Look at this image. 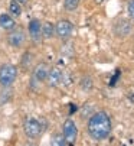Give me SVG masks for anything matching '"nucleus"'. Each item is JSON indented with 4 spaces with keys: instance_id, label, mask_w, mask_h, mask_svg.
Segmentation results:
<instances>
[{
    "instance_id": "nucleus-1",
    "label": "nucleus",
    "mask_w": 134,
    "mask_h": 146,
    "mask_svg": "<svg viewBox=\"0 0 134 146\" xmlns=\"http://www.w3.org/2000/svg\"><path fill=\"white\" fill-rule=\"evenodd\" d=\"M113 130V124H111V119L105 111H97L88 117L86 123V132L91 136V139L101 142L105 140Z\"/></svg>"
},
{
    "instance_id": "nucleus-2",
    "label": "nucleus",
    "mask_w": 134,
    "mask_h": 146,
    "mask_svg": "<svg viewBox=\"0 0 134 146\" xmlns=\"http://www.w3.org/2000/svg\"><path fill=\"white\" fill-rule=\"evenodd\" d=\"M46 127V123H45L42 119H36V117H26L23 121V130L25 135L29 139H38Z\"/></svg>"
},
{
    "instance_id": "nucleus-3",
    "label": "nucleus",
    "mask_w": 134,
    "mask_h": 146,
    "mask_svg": "<svg viewBox=\"0 0 134 146\" xmlns=\"http://www.w3.org/2000/svg\"><path fill=\"white\" fill-rule=\"evenodd\" d=\"M17 77V68L12 64H3L0 67V86L9 88Z\"/></svg>"
},
{
    "instance_id": "nucleus-4",
    "label": "nucleus",
    "mask_w": 134,
    "mask_h": 146,
    "mask_svg": "<svg viewBox=\"0 0 134 146\" xmlns=\"http://www.w3.org/2000/svg\"><path fill=\"white\" fill-rule=\"evenodd\" d=\"M62 135L66 140V145H74L78 137V129L72 119H66L62 126Z\"/></svg>"
},
{
    "instance_id": "nucleus-5",
    "label": "nucleus",
    "mask_w": 134,
    "mask_h": 146,
    "mask_svg": "<svg viewBox=\"0 0 134 146\" xmlns=\"http://www.w3.org/2000/svg\"><path fill=\"white\" fill-rule=\"evenodd\" d=\"M72 32H74L72 22H69V20H66V19H62V20H59V22H56V25H55V33H56V36L59 39L68 40L72 36Z\"/></svg>"
},
{
    "instance_id": "nucleus-6",
    "label": "nucleus",
    "mask_w": 134,
    "mask_h": 146,
    "mask_svg": "<svg viewBox=\"0 0 134 146\" xmlns=\"http://www.w3.org/2000/svg\"><path fill=\"white\" fill-rule=\"evenodd\" d=\"M114 33L120 38H124L127 36L130 32H131V23L128 22L127 19H118L117 22L114 23Z\"/></svg>"
},
{
    "instance_id": "nucleus-7",
    "label": "nucleus",
    "mask_w": 134,
    "mask_h": 146,
    "mask_svg": "<svg viewBox=\"0 0 134 146\" xmlns=\"http://www.w3.org/2000/svg\"><path fill=\"white\" fill-rule=\"evenodd\" d=\"M7 44L13 48H20L25 44V33L23 31H12L7 35Z\"/></svg>"
},
{
    "instance_id": "nucleus-8",
    "label": "nucleus",
    "mask_w": 134,
    "mask_h": 146,
    "mask_svg": "<svg viewBox=\"0 0 134 146\" xmlns=\"http://www.w3.org/2000/svg\"><path fill=\"white\" fill-rule=\"evenodd\" d=\"M29 36L32 40H35V42H39V40L42 39V23L39 22L38 19H32L30 23H29Z\"/></svg>"
},
{
    "instance_id": "nucleus-9",
    "label": "nucleus",
    "mask_w": 134,
    "mask_h": 146,
    "mask_svg": "<svg viewBox=\"0 0 134 146\" xmlns=\"http://www.w3.org/2000/svg\"><path fill=\"white\" fill-rule=\"evenodd\" d=\"M49 65L45 64V62H39V64L33 68V78L39 82H43L45 80L48 78V74H49Z\"/></svg>"
},
{
    "instance_id": "nucleus-10",
    "label": "nucleus",
    "mask_w": 134,
    "mask_h": 146,
    "mask_svg": "<svg viewBox=\"0 0 134 146\" xmlns=\"http://www.w3.org/2000/svg\"><path fill=\"white\" fill-rule=\"evenodd\" d=\"M62 77H63V74H62V71H61L58 67L51 68V70H49V74H48V78H46L49 87H56V86H59L61 82H62Z\"/></svg>"
},
{
    "instance_id": "nucleus-11",
    "label": "nucleus",
    "mask_w": 134,
    "mask_h": 146,
    "mask_svg": "<svg viewBox=\"0 0 134 146\" xmlns=\"http://www.w3.org/2000/svg\"><path fill=\"white\" fill-rule=\"evenodd\" d=\"M16 26V22H15V19L7 15V13H2L0 15V28L5 29V31H13Z\"/></svg>"
},
{
    "instance_id": "nucleus-12",
    "label": "nucleus",
    "mask_w": 134,
    "mask_h": 146,
    "mask_svg": "<svg viewBox=\"0 0 134 146\" xmlns=\"http://www.w3.org/2000/svg\"><path fill=\"white\" fill-rule=\"evenodd\" d=\"M55 35V25L51 22H45L42 25V38L43 39H51Z\"/></svg>"
},
{
    "instance_id": "nucleus-13",
    "label": "nucleus",
    "mask_w": 134,
    "mask_h": 146,
    "mask_svg": "<svg viewBox=\"0 0 134 146\" xmlns=\"http://www.w3.org/2000/svg\"><path fill=\"white\" fill-rule=\"evenodd\" d=\"M9 13L13 15V16H20V13H22V6H20V3H17L16 0L10 2V5H9Z\"/></svg>"
},
{
    "instance_id": "nucleus-14",
    "label": "nucleus",
    "mask_w": 134,
    "mask_h": 146,
    "mask_svg": "<svg viewBox=\"0 0 134 146\" xmlns=\"http://www.w3.org/2000/svg\"><path fill=\"white\" fill-rule=\"evenodd\" d=\"M79 6V0H63V7L68 12H74Z\"/></svg>"
},
{
    "instance_id": "nucleus-15",
    "label": "nucleus",
    "mask_w": 134,
    "mask_h": 146,
    "mask_svg": "<svg viewBox=\"0 0 134 146\" xmlns=\"http://www.w3.org/2000/svg\"><path fill=\"white\" fill-rule=\"evenodd\" d=\"M52 145H58V146H65L66 145V140L63 137V135H55L52 137Z\"/></svg>"
},
{
    "instance_id": "nucleus-16",
    "label": "nucleus",
    "mask_w": 134,
    "mask_h": 146,
    "mask_svg": "<svg viewBox=\"0 0 134 146\" xmlns=\"http://www.w3.org/2000/svg\"><path fill=\"white\" fill-rule=\"evenodd\" d=\"M81 87H82L84 90H91V88H92V78H89V77L82 78V81H81Z\"/></svg>"
},
{
    "instance_id": "nucleus-17",
    "label": "nucleus",
    "mask_w": 134,
    "mask_h": 146,
    "mask_svg": "<svg viewBox=\"0 0 134 146\" xmlns=\"http://www.w3.org/2000/svg\"><path fill=\"white\" fill-rule=\"evenodd\" d=\"M128 13H130V17L134 20V0H130L128 2Z\"/></svg>"
},
{
    "instance_id": "nucleus-18",
    "label": "nucleus",
    "mask_w": 134,
    "mask_h": 146,
    "mask_svg": "<svg viewBox=\"0 0 134 146\" xmlns=\"http://www.w3.org/2000/svg\"><path fill=\"white\" fill-rule=\"evenodd\" d=\"M29 56H30V54H29V52H26V54H25V56L22 58V64H23V65H26V67L29 65V62H30V59H28Z\"/></svg>"
},
{
    "instance_id": "nucleus-19",
    "label": "nucleus",
    "mask_w": 134,
    "mask_h": 146,
    "mask_svg": "<svg viewBox=\"0 0 134 146\" xmlns=\"http://www.w3.org/2000/svg\"><path fill=\"white\" fill-rule=\"evenodd\" d=\"M16 2H17V3H20V5H25V3L28 2V0H16Z\"/></svg>"
},
{
    "instance_id": "nucleus-20",
    "label": "nucleus",
    "mask_w": 134,
    "mask_h": 146,
    "mask_svg": "<svg viewBox=\"0 0 134 146\" xmlns=\"http://www.w3.org/2000/svg\"><path fill=\"white\" fill-rule=\"evenodd\" d=\"M95 2H97V3H102V2H104V0H95Z\"/></svg>"
}]
</instances>
